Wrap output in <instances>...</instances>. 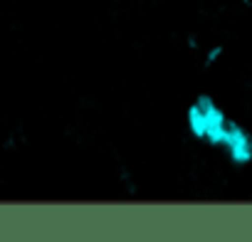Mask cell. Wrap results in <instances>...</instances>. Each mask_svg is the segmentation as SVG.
Instances as JSON below:
<instances>
[{
	"label": "cell",
	"instance_id": "6da1fadb",
	"mask_svg": "<svg viewBox=\"0 0 252 242\" xmlns=\"http://www.w3.org/2000/svg\"><path fill=\"white\" fill-rule=\"evenodd\" d=\"M195 104L205 114V141L210 146H222V139H225V131H227V116H225V111L208 94H200L195 99Z\"/></svg>",
	"mask_w": 252,
	"mask_h": 242
},
{
	"label": "cell",
	"instance_id": "7a4b0ae2",
	"mask_svg": "<svg viewBox=\"0 0 252 242\" xmlns=\"http://www.w3.org/2000/svg\"><path fill=\"white\" fill-rule=\"evenodd\" d=\"M222 149L227 151V156L235 166H247L252 161V136L240 124H235V121H227Z\"/></svg>",
	"mask_w": 252,
	"mask_h": 242
},
{
	"label": "cell",
	"instance_id": "3957f363",
	"mask_svg": "<svg viewBox=\"0 0 252 242\" xmlns=\"http://www.w3.org/2000/svg\"><path fill=\"white\" fill-rule=\"evenodd\" d=\"M186 119H188V131L193 134V139H200V141H205V114H203V109H200L195 101L188 106V114H186Z\"/></svg>",
	"mask_w": 252,
	"mask_h": 242
},
{
	"label": "cell",
	"instance_id": "277c9868",
	"mask_svg": "<svg viewBox=\"0 0 252 242\" xmlns=\"http://www.w3.org/2000/svg\"><path fill=\"white\" fill-rule=\"evenodd\" d=\"M222 57V45H215V47H210V52L205 55V67H213L218 60Z\"/></svg>",
	"mask_w": 252,
	"mask_h": 242
}]
</instances>
